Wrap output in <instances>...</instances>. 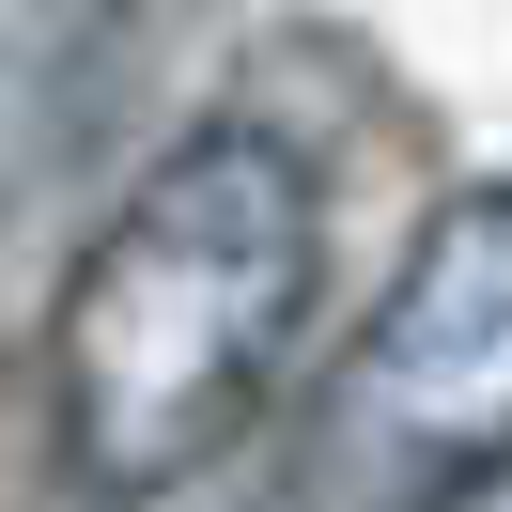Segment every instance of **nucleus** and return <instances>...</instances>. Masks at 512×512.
Returning a JSON list of instances; mask_svg holds the SVG:
<instances>
[{
    "label": "nucleus",
    "instance_id": "obj_1",
    "mask_svg": "<svg viewBox=\"0 0 512 512\" xmlns=\"http://www.w3.org/2000/svg\"><path fill=\"white\" fill-rule=\"evenodd\" d=\"M326 280V171L280 125H187L63 280L78 497H171L264 419Z\"/></svg>",
    "mask_w": 512,
    "mask_h": 512
},
{
    "label": "nucleus",
    "instance_id": "obj_2",
    "mask_svg": "<svg viewBox=\"0 0 512 512\" xmlns=\"http://www.w3.org/2000/svg\"><path fill=\"white\" fill-rule=\"evenodd\" d=\"M512 466V187H450L404 233L388 295L326 357L280 481L295 512H450Z\"/></svg>",
    "mask_w": 512,
    "mask_h": 512
},
{
    "label": "nucleus",
    "instance_id": "obj_3",
    "mask_svg": "<svg viewBox=\"0 0 512 512\" xmlns=\"http://www.w3.org/2000/svg\"><path fill=\"white\" fill-rule=\"evenodd\" d=\"M450 512H512V466H497V481H466V497H450Z\"/></svg>",
    "mask_w": 512,
    "mask_h": 512
},
{
    "label": "nucleus",
    "instance_id": "obj_4",
    "mask_svg": "<svg viewBox=\"0 0 512 512\" xmlns=\"http://www.w3.org/2000/svg\"><path fill=\"white\" fill-rule=\"evenodd\" d=\"M249 512H295V497H249Z\"/></svg>",
    "mask_w": 512,
    "mask_h": 512
}]
</instances>
